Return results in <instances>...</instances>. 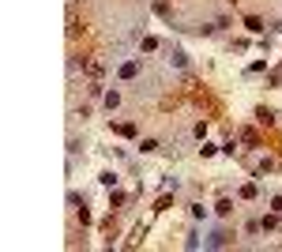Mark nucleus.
I'll return each instance as SVG.
<instances>
[{"mask_svg":"<svg viewBox=\"0 0 282 252\" xmlns=\"http://www.w3.org/2000/svg\"><path fill=\"white\" fill-rule=\"evenodd\" d=\"M117 136H124V140H136V125H113Z\"/></svg>","mask_w":282,"mask_h":252,"instance_id":"8","label":"nucleus"},{"mask_svg":"<svg viewBox=\"0 0 282 252\" xmlns=\"http://www.w3.org/2000/svg\"><path fill=\"white\" fill-rule=\"evenodd\" d=\"M256 196H260L256 184H241V199H256Z\"/></svg>","mask_w":282,"mask_h":252,"instance_id":"11","label":"nucleus"},{"mask_svg":"<svg viewBox=\"0 0 282 252\" xmlns=\"http://www.w3.org/2000/svg\"><path fill=\"white\" fill-rule=\"evenodd\" d=\"M140 49H143V53H155V49H158V38H143Z\"/></svg>","mask_w":282,"mask_h":252,"instance_id":"14","label":"nucleus"},{"mask_svg":"<svg viewBox=\"0 0 282 252\" xmlns=\"http://www.w3.org/2000/svg\"><path fill=\"white\" fill-rule=\"evenodd\" d=\"M214 211H218V215H222V218H226V215H233V199H218V203H214Z\"/></svg>","mask_w":282,"mask_h":252,"instance_id":"9","label":"nucleus"},{"mask_svg":"<svg viewBox=\"0 0 282 252\" xmlns=\"http://www.w3.org/2000/svg\"><path fill=\"white\" fill-rule=\"evenodd\" d=\"M245 27L252 30V34H264V19H260V15H248V19H245Z\"/></svg>","mask_w":282,"mask_h":252,"instance_id":"7","label":"nucleus"},{"mask_svg":"<svg viewBox=\"0 0 282 252\" xmlns=\"http://www.w3.org/2000/svg\"><path fill=\"white\" fill-rule=\"evenodd\" d=\"M98 181H102V184H106V188H113V184H117V173H113V169H106V173H102Z\"/></svg>","mask_w":282,"mask_h":252,"instance_id":"15","label":"nucleus"},{"mask_svg":"<svg viewBox=\"0 0 282 252\" xmlns=\"http://www.w3.org/2000/svg\"><path fill=\"white\" fill-rule=\"evenodd\" d=\"M121 203H124V192H117V188H113V192H109V207H121Z\"/></svg>","mask_w":282,"mask_h":252,"instance_id":"17","label":"nucleus"},{"mask_svg":"<svg viewBox=\"0 0 282 252\" xmlns=\"http://www.w3.org/2000/svg\"><path fill=\"white\" fill-rule=\"evenodd\" d=\"M140 151H143V154H151V151H158V140H143V143H140Z\"/></svg>","mask_w":282,"mask_h":252,"instance_id":"18","label":"nucleus"},{"mask_svg":"<svg viewBox=\"0 0 282 252\" xmlns=\"http://www.w3.org/2000/svg\"><path fill=\"white\" fill-rule=\"evenodd\" d=\"M229 4H237V0H229Z\"/></svg>","mask_w":282,"mask_h":252,"instance_id":"22","label":"nucleus"},{"mask_svg":"<svg viewBox=\"0 0 282 252\" xmlns=\"http://www.w3.org/2000/svg\"><path fill=\"white\" fill-rule=\"evenodd\" d=\"M241 140L248 143V147H260V132L256 128H241Z\"/></svg>","mask_w":282,"mask_h":252,"instance_id":"5","label":"nucleus"},{"mask_svg":"<svg viewBox=\"0 0 282 252\" xmlns=\"http://www.w3.org/2000/svg\"><path fill=\"white\" fill-rule=\"evenodd\" d=\"M155 12L162 15V19H173V12H169V4H166V0H155Z\"/></svg>","mask_w":282,"mask_h":252,"instance_id":"12","label":"nucleus"},{"mask_svg":"<svg viewBox=\"0 0 282 252\" xmlns=\"http://www.w3.org/2000/svg\"><path fill=\"white\" fill-rule=\"evenodd\" d=\"M279 222H282V215H275V211H271V215H264V218H260V230H264V234H271V230H279Z\"/></svg>","mask_w":282,"mask_h":252,"instance_id":"4","label":"nucleus"},{"mask_svg":"<svg viewBox=\"0 0 282 252\" xmlns=\"http://www.w3.org/2000/svg\"><path fill=\"white\" fill-rule=\"evenodd\" d=\"M166 53H169V64H173V68H184V64H188L184 49H177V45H166Z\"/></svg>","mask_w":282,"mask_h":252,"instance_id":"2","label":"nucleus"},{"mask_svg":"<svg viewBox=\"0 0 282 252\" xmlns=\"http://www.w3.org/2000/svg\"><path fill=\"white\" fill-rule=\"evenodd\" d=\"M271 211H275V215H282V196H275V199H271Z\"/></svg>","mask_w":282,"mask_h":252,"instance_id":"20","label":"nucleus"},{"mask_svg":"<svg viewBox=\"0 0 282 252\" xmlns=\"http://www.w3.org/2000/svg\"><path fill=\"white\" fill-rule=\"evenodd\" d=\"M117 75H121V79H136V75H140V60H124Z\"/></svg>","mask_w":282,"mask_h":252,"instance_id":"3","label":"nucleus"},{"mask_svg":"<svg viewBox=\"0 0 282 252\" xmlns=\"http://www.w3.org/2000/svg\"><path fill=\"white\" fill-rule=\"evenodd\" d=\"M271 169H275V162H271V158H264V162L256 166V177H264V173H271Z\"/></svg>","mask_w":282,"mask_h":252,"instance_id":"13","label":"nucleus"},{"mask_svg":"<svg viewBox=\"0 0 282 252\" xmlns=\"http://www.w3.org/2000/svg\"><path fill=\"white\" fill-rule=\"evenodd\" d=\"M71 4H79V0H71Z\"/></svg>","mask_w":282,"mask_h":252,"instance_id":"21","label":"nucleus"},{"mask_svg":"<svg viewBox=\"0 0 282 252\" xmlns=\"http://www.w3.org/2000/svg\"><path fill=\"white\" fill-rule=\"evenodd\" d=\"M169 207H173V199H169V196H162V199L155 203V211H169Z\"/></svg>","mask_w":282,"mask_h":252,"instance_id":"19","label":"nucleus"},{"mask_svg":"<svg viewBox=\"0 0 282 252\" xmlns=\"http://www.w3.org/2000/svg\"><path fill=\"white\" fill-rule=\"evenodd\" d=\"M229 241H233V234H226V230H214L211 237H207V249H226Z\"/></svg>","mask_w":282,"mask_h":252,"instance_id":"1","label":"nucleus"},{"mask_svg":"<svg viewBox=\"0 0 282 252\" xmlns=\"http://www.w3.org/2000/svg\"><path fill=\"white\" fill-rule=\"evenodd\" d=\"M117 106H121V90H109V94H106V109H117Z\"/></svg>","mask_w":282,"mask_h":252,"instance_id":"10","label":"nucleus"},{"mask_svg":"<svg viewBox=\"0 0 282 252\" xmlns=\"http://www.w3.org/2000/svg\"><path fill=\"white\" fill-rule=\"evenodd\" d=\"M256 121H260V125H275V113H271L267 106H260V109H256Z\"/></svg>","mask_w":282,"mask_h":252,"instance_id":"6","label":"nucleus"},{"mask_svg":"<svg viewBox=\"0 0 282 252\" xmlns=\"http://www.w3.org/2000/svg\"><path fill=\"white\" fill-rule=\"evenodd\" d=\"M68 203H71V207H87V196H79V192H68Z\"/></svg>","mask_w":282,"mask_h":252,"instance_id":"16","label":"nucleus"}]
</instances>
